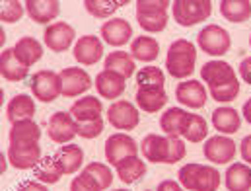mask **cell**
<instances>
[{"label":"cell","instance_id":"1","mask_svg":"<svg viewBox=\"0 0 251 191\" xmlns=\"http://www.w3.org/2000/svg\"><path fill=\"white\" fill-rule=\"evenodd\" d=\"M181 188L187 191H216L220 188V172L212 166L189 162L177 172Z\"/></svg>","mask_w":251,"mask_h":191},{"label":"cell","instance_id":"2","mask_svg":"<svg viewBox=\"0 0 251 191\" xmlns=\"http://www.w3.org/2000/svg\"><path fill=\"white\" fill-rule=\"evenodd\" d=\"M197 49L189 39H176L166 55V70L177 80H187L195 70Z\"/></svg>","mask_w":251,"mask_h":191},{"label":"cell","instance_id":"3","mask_svg":"<svg viewBox=\"0 0 251 191\" xmlns=\"http://www.w3.org/2000/svg\"><path fill=\"white\" fill-rule=\"evenodd\" d=\"M172 14L176 24H179L181 27H191L204 22L212 14V2L210 0H174Z\"/></svg>","mask_w":251,"mask_h":191},{"label":"cell","instance_id":"4","mask_svg":"<svg viewBox=\"0 0 251 191\" xmlns=\"http://www.w3.org/2000/svg\"><path fill=\"white\" fill-rule=\"evenodd\" d=\"M29 88L35 100L43 102V104H51L55 102L59 96H63V78L61 72L55 70H37L31 80H29Z\"/></svg>","mask_w":251,"mask_h":191},{"label":"cell","instance_id":"5","mask_svg":"<svg viewBox=\"0 0 251 191\" xmlns=\"http://www.w3.org/2000/svg\"><path fill=\"white\" fill-rule=\"evenodd\" d=\"M197 43H199V47H201L206 55H210V57H222V55H226V53L230 51V47H232L230 33H228L222 26H218V24H208V26H204V27L199 31V35H197Z\"/></svg>","mask_w":251,"mask_h":191},{"label":"cell","instance_id":"6","mask_svg":"<svg viewBox=\"0 0 251 191\" xmlns=\"http://www.w3.org/2000/svg\"><path fill=\"white\" fill-rule=\"evenodd\" d=\"M138 144H136V140L130 136V135H126V133H113L111 136H107V140H105V148H103V152H105V160L115 168L121 160H125L128 156H138Z\"/></svg>","mask_w":251,"mask_h":191},{"label":"cell","instance_id":"7","mask_svg":"<svg viewBox=\"0 0 251 191\" xmlns=\"http://www.w3.org/2000/svg\"><path fill=\"white\" fill-rule=\"evenodd\" d=\"M107 121L113 129H119L121 133H128L138 127L140 115H138L136 106H132L126 100H117L107 109Z\"/></svg>","mask_w":251,"mask_h":191},{"label":"cell","instance_id":"8","mask_svg":"<svg viewBox=\"0 0 251 191\" xmlns=\"http://www.w3.org/2000/svg\"><path fill=\"white\" fill-rule=\"evenodd\" d=\"M43 41L49 47V51L63 53V51H68L70 47H74V43H76V31L66 22H55V24H51V26L45 27Z\"/></svg>","mask_w":251,"mask_h":191},{"label":"cell","instance_id":"9","mask_svg":"<svg viewBox=\"0 0 251 191\" xmlns=\"http://www.w3.org/2000/svg\"><path fill=\"white\" fill-rule=\"evenodd\" d=\"M202 154L212 164H230L236 158V142L226 135H214L204 140Z\"/></svg>","mask_w":251,"mask_h":191},{"label":"cell","instance_id":"10","mask_svg":"<svg viewBox=\"0 0 251 191\" xmlns=\"http://www.w3.org/2000/svg\"><path fill=\"white\" fill-rule=\"evenodd\" d=\"M8 160L10 166L16 170H33L41 162V146L39 142L33 144H8Z\"/></svg>","mask_w":251,"mask_h":191},{"label":"cell","instance_id":"11","mask_svg":"<svg viewBox=\"0 0 251 191\" xmlns=\"http://www.w3.org/2000/svg\"><path fill=\"white\" fill-rule=\"evenodd\" d=\"M72 55L76 59V63L82 66H92L103 57V41L98 35H82L80 39H76L74 47H72Z\"/></svg>","mask_w":251,"mask_h":191},{"label":"cell","instance_id":"12","mask_svg":"<svg viewBox=\"0 0 251 191\" xmlns=\"http://www.w3.org/2000/svg\"><path fill=\"white\" fill-rule=\"evenodd\" d=\"M100 35L103 43L111 47H123L128 41H132V26L125 18H111L101 24Z\"/></svg>","mask_w":251,"mask_h":191},{"label":"cell","instance_id":"13","mask_svg":"<svg viewBox=\"0 0 251 191\" xmlns=\"http://www.w3.org/2000/svg\"><path fill=\"white\" fill-rule=\"evenodd\" d=\"M201 78L206 82L208 90L238 80L234 66L230 63H226V61H220V59H214V61H208V63L202 64V68H201Z\"/></svg>","mask_w":251,"mask_h":191},{"label":"cell","instance_id":"14","mask_svg":"<svg viewBox=\"0 0 251 191\" xmlns=\"http://www.w3.org/2000/svg\"><path fill=\"white\" fill-rule=\"evenodd\" d=\"M64 98H78L92 88V76L80 66H66L61 70Z\"/></svg>","mask_w":251,"mask_h":191},{"label":"cell","instance_id":"15","mask_svg":"<svg viewBox=\"0 0 251 191\" xmlns=\"http://www.w3.org/2000/svg\"><path fill=\"white\" fill-rule=\"evenodd\" d=\"M78 135V121L70 111H57L49 117V138L57 144L70 142Z\"/></svg>","mask_w":251,"mask_h":191},{"label":"cell","instance_id":"16","mask_svg":"<svg viewBox=\"0 0 251 191\" xmlns=\"http://www.w3.org/2000/svg\"><path fill=\"white\" fill-rule=\"evenodd\" d=\"M176 98L189 109H201L208 100V90L201 80H183L176 88Z\"/></svg>","mask_w":251,"mask_h":191},{"label":"cell","instance_id":"17","mask_svg":"<svg viewBox=\"0 0 251 191\" xmlns=\"http://www.w3.org/2000/svg\"><path fill=\"white\" fill-rule=\"evenodd\" d=\"M125 88H126V78L123 74L115 72V70L103 68L101 72L96 74V90H98V94L101 98H105L109 102L111 100L117 102V98L123 96Z\"/></svg>","mask_w":251,"mask_h":191},{"label":"cell","instance_id":"18","mask_svg":"<svg viewBox=\"0 0 251 191\" xmlns=\"http://www.w3.org/2000/svg\"><path fill=\"white\" fill-rule=\"evenodd\" d=\"M136 106L144 113H158L168 104V94L164 86H138L136 88Z\"/></svg>","mask_w":251,"mask_h":191},{"label":"cell","instance_id":"19","mask_svg":"<svg viewBox=\"0 0 251 191\" xmlns=\"http://www.w3.org/2000/svg\"><path fill=\"white\" fill-rule=\"evenodd\" d=\"M25 14L35 24H55L57 16L61 14V2L59 0H25Z\"/></svg>","mask_w":251,"mask_h":191},{"label":"cell","instance_id":"20","mask_svg":"<svg viewBox=\"0 0 251 191\" xmlns=\"http://www.w3.org/2000/svg\"><path fill=\"white\" fill-rule=\"evenodd\" d=\"M140 150H142L144 160L154 162V164H166L168 162V150H170V138L164 135L150 133L142 138Z\"/></svg>","mask_w":251,"mask_h":191},{"label":"cell","instance_id":"21","mask_svg":"<svg viewBox=\"0 0 251 191\" xmlns=\"http://www.w3.org/2000/svg\"><path fill=\"white\" fill-rule=\"evenodd\" d=\"M70 115L82 123V121H94V119H101V111H103V106H101V100L96 98V96H84V98H78L72 106H70Z\"/></svg>","mask_w":251,"mask_h":191},{"label":"cell","instance_id":"22","mask_svg":"<svg viewBox=\"0 0 251 191\" xmlns=\"http://www.w3.org/2000/svg\"><path fill=\"white\" fill-rule=\"evenodd\" d=\"M27 72H29V66H25L20 61V57L14 51V47L2 51V55H0V74H2L4 80L20 82V80H24L27 76Z\"/></svg>","mask_w":251,"mask_h":191},{"label":"cell","instance_id":"23","mask_svg":"<svg viewBox=\"0 0 251 191\" xmlns=\"http://www.w3.org/2000/svg\"><path fill=\"white\" fill-rule=\"evenodd\" d=\"M39 138H41V129L33 119H20L12 123L8 131L10 144H33L39 142Z\"/></svg>","mask_w":251,"mask_h":191},{"label":"cell","instance_id":"24","mask_svg":"<svg viewBox=\"0 0 251 191\" xmlns=\"http://www.w3.org/2000/svg\"><path fill=\"white\" fill-rule=\"evenodd\" d=\"M212 125L218 131V135H234L240 131L242 125V115L238 109L230 108V106H224V108H216L212 111Z\"/></svg>","mask_w":251,"mask_h":191},{"label":"cell","instance_id":"25","mask_svg":"<svg viewBox=\"0 0 251 191\" xmlns=\"http://www.w3.org/2000/svg\"><path fill=\"white\" fill-rule=\"evenodd\" d=\"M224 186L228 191H250L251 190V166L246 162L230 164L224 174Z\"/></svg>","mask_w":251,"mask_h":191},{"label":"cell","instance_id":"26","mask_svg":"<svg viewBox=\"0 0 251 191\" xmlns=\"http://www.w3.org/2000/svg\"><path fill=\"white\" fill-rule=\"evenodd\" d=\"M35 115V102L27 94L14 96L6 106V119L10 123H16L20 119H33Z\"/></svg>","mask_w":251,"mask_h":191},{"label":"cell","instance_id":"27","mask_svg":"<svg viewBox=\"0 0 251 191\" xmlns=\"http://www.w3.org/2000/svg\"><path fill=\"white\" fill-rule=\"evenodd\" d=\"M160 43L152 35H138L130 41V57L140 63H152L158 59Z\"/></svg>","mask_w":251,"mask_h":191},{"label":"cell","instance_id":"28","mask_svg":"<svg viewBox=\"0 0 251 191\" xmlns=\"http://www.w3.org/2000/svg\"><path fill=\"white\" fill-rule=\"evenodd\" d=\"M59 166L63 168L64 176L76 174L84 164V150L78 144H63L55 154Z\"/></svg>","mask_w":251,"mask_h":191},{"label":"cell","instance_id":"29","mask_svg":"<svg viewBox=\"0 0 251 191\" xmlns=\"http://www.w3.org/2000/svg\"><path fill=\"white\" fill-rule=\"evenodd\" d=\"M115 174L123 184H136L146 174V162L140 156H128L115 166Z\"/></svg>","mask_w":251,"mask_h":191},{"label":"cell","instance_id":"30","mask_svg":"<svg viewBox=\"0 0 251 191\" xmlns=\"http://www.w3.org/2000/svg\"><path fill=\"white\" fill-rule=\"evenodd\" d=\"M33 176H35L37 182H41L45 186H53V184H57L63 178L64 172L63 168L59 166L55 156H43L41 162L33 168Z\"/></svg>","mask_w":251,"mask_h":191},{"label":"cell","instance_id":"31","mask_svg":"<svg viewBox=\"0 0 251 191\" xmlns=\"http://www.w3.org/2000/svg\"><path fill=\"white\" fill-rule=\"evenodd\" d=\"M220 14L224 20L232 24H244L251 18V2L250 0H222Z\"/></svg>","mask_w":251,"mask_h":191},{"label":"cell","instance_id":"32","mask_svg":"<svg viewBox=\"0 0 251 191\" xmlns=\"http://www.w3.org/2000/svg\"><path fill=\"white\" fill-rule=\"evenodd\" d=\"M14 51L25 66L35 64L43 57V45L35 37H20L14 45Z\"/></svg>","mask_w":251,"mask_h":191},{"label":"cell","instance_id":"33","mask_svg":"<svg viewBox=\"0 0 251 191\" xmlns=\"http://www.w3.org/2000/svg\"><path fill=\"white\" fill-rule=\"evenodd\" d=\"M187 113L183 108H168L160 117V127L166 133V136H181L183 123L187 119Z\"/></svg>","mask_w":251,"mask_h":191},{"label":"cell","instance_id":"34","mask_svg":"<svg viewBox=\"0 0 251 191\" xmlns=\"http://www.w3.org/2000/svg\"><path fill=\"white\" fill-rule=\"evenodd\" d=\"M206 136H208V125L204 117H201L199 113H187V119L181 131V138L189 142H202Z\"/></svg>","mask_w":251,"mask_h":191},{"label":"cell","instance_id":"35","mask_svg":"<svg viewBox=\"0 0 251 191\" xmlns=\"http://www.w3.org/2000/svg\"><path fill=\"white\" fill-rule=\"evenodd\" d=\"M103 68L115 70V72L123 74L125 78H130V76L136 72L134 59L130 57V53H125V51H111V53L105 57V61H103Z\"/></svg>","mask_w":251,"mask_h":191},{"label":"cell","instance_id":"36","mask_svg":"<svg viewBox=\"0 0 251 191\" xmlns=\"http://www.w3.org/2000/svg\"><path fill=\"white\" fill-rule=\"evenodd\" d=\"M123 4H126L125 0H84V8L88 14H92L94 18L105 20L111 18Z\"/></svg>","mask_w":251,"mask_h":191},{"label":"cell","instance_id":"37","mask_svg":"<svg viewBox=\"0 0 251 191\" xmlns=\"http://www.w3.org/2000/svg\"><path fill=\"white\" fill-rule=\"evenodd\" d=\"M82 172H86L101 190H109L111 184H113V172L103 162H90Z\"/></svg>","mask_w":251,"mask_h":191},{"label":"cell","instance_id":"38","mask_svg":"<svg viewBox=\"0 0 251 191\" xmlns=\"http://www.w3.org/2000/svg\"><path fill=\"white\" fill-rule=\"evenodd\" d=\"M166 74L160 66H142L136 72V84L138 86H164Z\"/></svg>","mask_w":251,"mask_h":191},{"label":"cell","instance_id":"39","mask_svg":"<svg viewBox=\"0 0 251 191\" xmlns=\"http://www.w3.org/2000/svg\"><path fill=\"white\" fill-rule=\"evenodd\" d=\"M25 14V4L18 2V0H6L0 6V20L4 24H16L22 20V16Z\"/></svg>","mask_w":251,"mask_h":191},{"label":"cell","instance_id":"40","mask_svg":"<svg viewBox=\"0 0 251 191\" xmlns=\"http://www.w3.org/2000/svg\"><path fill=\"white\" fill-rule=\"evenodd\" d=\"M168 14H148V16H136V22L138 26L148 31V33H158V31H164L166 26H168Z\"/></svg>","mask_w":251,"mask_h":191},{"label":"cell","instance_id":"41","mask_svg":"<svg viewBox=\"0 0 251 191\" xmlns=\"http://www.w3.org/2000/svg\"><path fill=\"white\" fill-rule=\"evenodd\" d=\"M240 94V80H234L230 84H224V86H218V88H212L208 90V96L218 102V104H228L232 100H236Z\"/></svg>","mask_w":251,"mask_h":191},{"label":"cell","instance_id":"42","mask_svg":"<svg viewBox=\"0 0 251 191\" xmlns=\"http://www.w3.org/2000/svg\"><path fill=\"white\" fill-rule=\"evenodd\" d=\"M172 8L170 0H138L136 2V16H148V14H168Z\"/></svg>","mask_w":251,"mask_h":191},{"label":"cell","instance_id":"43","mask_svg":"<svg viewBox=\"0 0 251 191\" xmlns=\"http://www.w3.org/2000/svg\"><path fill=\"white\" fill-rule=\"evenodd\" d=\"M170 138V150H168V162L166 164H176L185 158V140L181 136H168Z\"/></svg>","mask_w":251,"mask_h":191},{"label":"cell","instance_id":"44","mask_svg":"<svg viewBox=\"0 0 251 191\" xmlns=\"http://www.w3.org/2000/svg\"><path fill=\"white\" fill-rule=\"evenodd\" d=\"M103 133V119H94V121H82L78 123V135L82 138H96Z\"/></svg>","mask_w":251,"mask_h":191},{"label":"cell","instance_id":"45","mask_svg":"<svg viewBox=\"0 0 251 191\" xmlns=\"http://www.w3.org/2000/svg\"><path fill=\"white\" fill-rule=\"evenodd\" d=\"M70 191H103L86 172H80V176H76L70 182Z\"/></svg>","mask_w":251,"mask_h":191},{"label":"cell","instance_id":"46","mask_svg":"<svg viewBox=\"0 0 251 191\" xmlns=\"http://www.w3.org/2000/svg\"><path fill=\"white\" fill-rule=\"evenodd\" d=\"M240 154L244 158V162L251 166V135H248L242 142H240Z\"/></svg>","mask_w":251,"mask_h":191},{"label":"cell","instance_id":"47","mask_svg":"<svg viewBox=\"0 0 251 191\" xmlns=\"http://www.w3.org/2000/svg\"><path fill=\"white\" fill-rule=\"evenodd\" d=\"M16 191H49V190H47V186H45V184H41V182L27 180V182H22Z\"/></svg>","mask_w":251,"mask_h":191},{"label":"cell","instance_id":"48","mask_svg":"<svg viewBox=\"0 0 251 191\" xmlns=\"http://www.w3.org/2000/svg\"><path fill=\"white\" fill-rule=\"evenodd\" d=\"M240 76L246 84L251 86V57H246L242 63H240Z\"/></svg>","mask_w":251,"mask_h":191},{"label":"cell","instance_id":"49","mask_svg":"<svg viewBox=\"0 0 251 191\" xmlns=\"http://www.w3.org/2000/svg\"><path fill=\"white\" fill-rule=\"evenodd\" d=\"M156 191H183L181 188V184L179 182H174V180H164L160 186H158V190Z\"/></svg>","mask_w":251,"mask_h":191},{"label":"cell","instance_id":"50","mask_svg":"<svg viewBox=\"0 0 251 191\" xmlns=\"http://www.w3.org/2000/svg\"><path fill=\"white\" fill-rule=\"evenodd\" d=\"M242 115H244V119L251 123V98L244 104V108H242Z\"/></svg>","mask_w":251,"mask_h":191},{"label":"cell","instance_id":"51","mask_svg":"<svg viewBox=\"0 0 251 191\" xmlns=\"http://www.w3.org/2000/svg\"><path fill=\"white\" fill-rule=\"evenodd\" d=\"M8 164H10V160H8V154H2V152H0V174H4V172H6Z\"/></svg>","mask_w":251,"mask_h":191},{"label":"cell","instance_id":"52","mask_svg":"<svg viewBox=\"0 0 251 191\" xmlns=\"http://www.w3.org/2000/svg\"><path fill=\"white\" fill-rule=\"evenodd\" d=\"M4 43H6V33L0 31V45H4Z\"/></svg>","mask_w":251,"mask_h":191},{"label":"cell","instance_id":"53","mask_svg":"<svg viewBox=\"0 0 251 191\" xmlns=\"http://www.w3.org/2000/svg\"><path fill=\"white\" fill-rule=\"evenodd\" d=\"M113 191H128V190H113Z\"/></svg>","mask_w":251,"mask_h":191},{"label":"cell","instance_id":"54","mask_svg":"<svg viewBox=\"0 0 251 191\" xmlns=\"http://www.w3.org/2000/svg\"><path fill=\"white\" fill-rule=\"evenodd\" d=\"M250 47H251V35H250Z\"/></svg>","mask_w":251,"mask_h":191}]
</instances>
